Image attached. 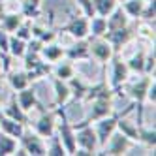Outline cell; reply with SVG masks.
Here are the masks:
<instances>
[{
  "instance_id": "cell-41",
  "label": "cell",
  "mask_w": 156,
  "mask_h": 156,
  "mask_svg": "<svg viewBox=\"0 0 156 156\" xmlns=\"http://www.w3.org/2000/svg\"><path fill=\"white\" fill-rule=\"evenodd\" d=\"M2 79H4V73H0V87H2Z\"/></svg>"
},
{
  "instance_id": "cell-13",
  "label": "cell",
  "mask_w": 156,
  "mask_h": 156,
  "mask_svg": "<svg viewBox=\"0 0 156 156\" xmlns=\"http://www.w3.org/2000/svg\"><path fill=\"white\" fill-rule=\"evenodd\" d=\"M15 98H17V104L21 105V109L27 111V113H30L32 109H38V111H43V109H45V107H43V104L38 100L36 90H34L30 85L25 87V88H21V90H17V92H15Z\"/></svg>"
},
{
  "instance_id": "cell-31",
  "label": "cell",
  "mask_w": 156,
  "mask_h": 156,
  "mask_svg": "<svg viewBox=\"0 0 156 156\" xmlns=\"http://www.w3.org/2000/svg\"><path fill=\"white\" fill-rule=\"evenodd\" d=\"M9 55L12 58H23V55L27 53V41L17 38L15 34H9Z\"/></svg>"
},
{
  "instance_id": "cell-14",
  "label": "cell",
  "mask_w": 156,
  "mask_h": 156,
  "mask_svg": "<svg viewBox=\"0 0 156 156\" xmlns=\"http://www.w3.org/2000/svg\"><path fill=\"white\" fill-rule=\"evenodd\" d=\"M64 58H68L72 62H79V60H90V51H88V38L83 40H75L73 45L64 49Z\"/></svg>"
},
{
  "instance_id": "cell-17",
  "label": "cell",
  "mask_w": 156,
  "mask_h": 156,
  "mask_svg": "<svg viewBox=\"0 0 156 156\" xmlns=\"http://www.w3.org/2000/svg\"><path fill=\"white\" fill-rule=\"evenodd\" d=\"M53 88H55V107H60V105H68L70 98H72V90L68 87V81H62L58 77H53Z\"/></svg>"
},
{
  "instance_id": "cell-1",
  "label": "cell",
  "mask_w": 156,
  "mask_h": 156,
  "mask_svg": "<svg viewBox=\"0 0 156 156\" xmlns=\"http://www.w3.org/2000/svg\"><path fill=\"white\" fill-rule=\"evenodd\" d=\"M113 98H115V90L113 88H105V90H102L96 98H92L90 102H88L87 105V117L77 122V124H92V122L104 119L107 115L113 113Z\"/></svg>"
},
{
  "instance_id": "cell-2",
  "label": "cell",
  "mask_w": 156,
  "mask_h": 156,
  "mask_svg": "<svg viewBox=\"0 0 156 156\" xmlns=\"http://www.w3.org/2000/svg\"><path fill=\"white\" fill-rule=\"evenodd\" d=\"M154 79V75H149V73H141L139 79L136 81H126L122 85V88L128 92V96L132 98V102L136 104V109H137V119L136 122L141 126L143 124V109H145V104H147V90H149V85L151 81Z\"/></svg>"
},
{
  "instance_id": "cell-6",
  "label": "cell",
  "mask_w": 156,
  "mask_h": 156,
  "mask_svg": "<svg viewBox=\"0 0 156 156\" xmlns=\"http://www.w3.org/2000/svg\"><path fill=\"white\" fill-rule=\"evenodd\" d=\"M136 36H137V28L136 25H130V23L117 30H105V34H104V38L111 43L115 53H122V47H126Z\"/></svg>"
},
{
  "instance_id": "cell-32",
  "label": "cell",
  "mask_w": 156,
  "mask_h": 156,
  "mask_svg": "<svg viewBox=\"0 0 156 156\" xmlns=\"http://www.w3.org/2000/svg\"><path fill=\"white\" fill-rule=\"evenodd\" d=\"M19 147V141L8 133L0 132V156H8V154H13L15 149Z\"/></svg>"
},
{
  "instance_id": "cell-30",
  "label": "cell",
  "mask_w": 156,
  "mask_h": 156,
  "mask_svg": "<svg viewBox=\"0 0 156 156\" xmlns=\"http://www.w3.org/2000/svg\"><path fill=\"white\" fill-rule=\"evenodd\" d=\"M137 143H143L147 149L154 151V145H156V132H154V126L147 128L145 124L139 126V137H137Z\"/></svg>"
},
{
  "instance_id": "cell-28",
  "label": "cell",
  "mask_w": 156,
  "mask_h": 156,
  "mask_svg": "<svg viewBox=\"0 0 156 156\" xmlns=\"http://www.w3.org/2000/svg\"><path fill=\"white\" fill-rule=\"evenodd\" d=\"M120 8L126 12V15L130 19H139L143 8H145V0H124V2H120Z\"/></svg>"
},
{
  "instance_id": "cell-9",
  "label": "cell",
  "mask_w": 156,
  "mask_h": 156,
  "mask_svg": "<svg viewBox=\"0 0 156 156\" xmlns=\"http://www.w3.org/2000/svg\"><path fill=\"white\" fill-rule=\"evenodd\" d=\"M75 128V143L77 147L87 149L90 154L98 152V137L92 124H73Z\"/></svg>"
},
{
  "instance_id": "cell-18",
  "label": "cell",
  "mask_w": 156,
  "mask_h": 156,
  "mask_svg": "<svg viewBox=\"0 0 156 156\" xmlns=\"http://www.w3.org/2000/svg\"><path fill=\"white\" fill-rule=\"evenodd\" d=\"M68 87H70V90H72V102L73 104H81L83 102V98H85V94H87V90H88V83L83 79L81 75H73V77H70L68 79Z\"/></svg>"
},
{
  "instance_id": "cell-21",
  "label": "cell",
  "mask_w": 156,
  "mask_h": 156,
  "mask_svg": "<svg viewBox=\"0 0 156 156\" xmlns=\"http://www.w3.org/2000/svg\"><path fill=\"white\" fill-rule=\"evenodd\" d=\"M4 77L8 79V85L12 87V90H15V92L30 85L28 75H27L25 70H8V72L4 73Z\"/></svg>"
},
{
  "instance_id": "cell-24",
  "label": "cell",
  "mask_w": 156,
  "mask_h": 156,
  "mask_svg": "<svg viewBox=\"0 0 156 156\" xmlns=\"http://www.w3.org/2000/svg\"><path fill=\"white\" fill-rule=\"evenodd\" d=\"M23 130H25V124H21V122H17L13 119H9V117H2V119H0V132L8 133V136L19 139V136L23 133Z\"/></svg>"
},
{
  "instance_id": "cell-34",
  "label": "cell",
  "mask_w": 156,
  "mask_h": 156,
  "mask_svg": "<svg viewBox=\"0 0 156 156\" xmlns=\"http://www.w3.org/2000/svg\"><path fill=\"white\" fill-rule=\"evenodd\" d=\"M92 6H94L96 15L107 17V15L119 6V2H117V0H92Z\"/></svg>"
},
{
  "instance_id": "cell-16",
  "label": "cell",
  "mask_w": 156,
  "mask_h": 156,
  "mask_svg": "<svg viewBox=\"0 0 156 156\" xmlns=\"http://www.w3.org/2000/svg\"><path fill=\"white\" fill-rule=\"evenodd\" d=\"M130 113H124L120 115L119 120H117V130L120 133H124V136L132 141V143H137V137H139V124L136 120H130L128 119Z\"/></svg>"
},
{
  "instance_id": "cell-10",
  "label": "cell",
  "mask_w": 156,
  "mask_h": 156,
  "mask_svg": "<svg viewBox=\"0 0 156 156\" xmlns=\"http://www.w3.org/2000/svg\"><path fill=\"white\" fill-rule=\"evenodd\" d=\"M55 128H57V107L40 111V119L34 122V128L32 130H34L40 137L47 139L55 133Z\"/></svg>"
},
{
  "instance_id": "cell-8",
  "label": "cell",
  "mask_w": 156,
  "mask_h": 156,
  "mask_svg": "<svg viewBox=\"0 0 156 156\" xmlns=\"http://www.w3.org/2000/svg\"><path fill=\"white\" fill-rule=\"evenodd\" d=\"M88 51H90V60L94 58L102 66H107V62L111 60V57L115 53L113 47H111V43L104 36H98V38L88 36Z\"/></svg>"
},
{
  "instance_id": "cell-12",
  "label": "cell",
  "mask_w": 156,
  "mask_h": 156,
  "mask_svg": "<svg viewBox=\"0 0 156 156\" xmlns=\"http://www.w3.org/2000/svg\"><path fill=\"white\" fill-rule=\"evenodd\" d=\"M58 32H66V34H70L75 40L88 38V34H90V30H88V19L85 15H73V17H70L68 23L58 28Z\"/></svg>"
},
{
  "instance_id": "cell-38",
  "label": "cell",
  "mask_w": 156,
  "mask_h": 156,
  "mask_svg": "<svg viewBox=\"0 0 156 156\" xmlns=\"http://www.w3.org/2000/svg\"><path fill=\"white\" fill-rule=\"evenodd\" d=\"M154 2H156V0H152V2H145V8H143L139 19H143V21H154Z\"/></svg>"
},
{
  "instance_id": "cell-15",
  "label": "cell",
  "mask_w": 156,
  "mask_h": 156,
  "mask_svg": "<svg viewBox=\"0 0 156 156\" xmlns=\"http://www.w3.org/2000/svg\"><path fill=\"white\" fill-rule=\"evenodd\" d=\"M2 113H4V117H9V119H13V120L21 122V124H25V126L32 124L30 119H28V113H27V111H23V109H21V105L17 104L15 90H13V94H12V96H9L8 104H6V105H4V109H2Z\"/></svg>"
},
{
  "instance_id": "cell-27",
  "label": "cell",
  "mask_w": 156,
  "mask_h": 156,
  "mask_svg": "<svg viewBox=\"0 0 156 156\" xmlns=\"http://www.w3.org/2000/svg\"><path fill=\"white\" fill-rule=\"evenodd\" d=\"M41 2L43 0H21V13L27 19H38L41 15Z\"/></svg>"
},
{
  "instance_id": "cell-7",
  "label": "cell",
  "mask_w": 156,
  "mask_h": 156,
  "mask_svg": "<svg viewBox=\"0 0 156 156\" xmlns=\"http://www.w3.org/2000/svg\"><path fill=\"white\" fill-rule=\"evenodd\" d=\"M17 141H19L21 147L28 152V156H43V154H45V139L40 137L38 133L32 130L30 124L25 126L23 133L19 136Z\"/></svg>"
},
{
  "instance_id": "cell-5",
  "label": "cell",
  "mask_w": 156,
  "mask_h": 156,
  "mask_svg": "<svg viewBox=\"0 0 156 156\" xmlns=\"http://www.w3.org/2000/svg\"><path fill=\"white\" fill-rule=\"evenodd\" d=\"M107 64H109V87L117 94L122 88V85L130 79V70L120 53H113V57H111V60Z\"/></svg>"
},
{
  "instance_id": "cell-3",
  "label": "cell",
  "mask_w": 156,
  "mask_h": 156,
  "mask_svg": "<svg viewBox=\"0 0 156 156\" xmlns=\"http://www.w3.org/2000/svg\"><path fill=\"white\" fill-rule=\"evenodd\" d=\"M55 133L58 136V139L62 141V147L66 151V154H75L77 143H75V128L68 119V113H66V105L57 107V128H55Z\"/></svg>"
},
{
  "instance_id": "cell-20",
  "label": "cell",
  "mask_w": 156,
  "mask_h": 156,
  "mask_svg": "<svg viewBox=\"0 0 156 156\" xmlns=\"http://www.w3.org/2000/svg\"><path fill=\"white\" fill-rule=\"evenodd\" d=\"M145 57H147V47H139L130 58L124 60L126 66H128V70H130V73H136V75L145 73Z\"/></svg>"
},
{
  "instance_id": "cell-22",
  "label": "cell",
  "mask_w": 156,
  "mask_h": 156,
  "mask_svg": "<svg viewBox=\"0 0 156 156\" xmlns=\"http://www.w3.org/2000/svg\"><path fill=\"white\" fill-rule=\"evenodd\" d=\"M105 23H107V30H117V28L126 27L130 23V17L126 15V12L120 6H117L113 12L105 17Z\"/></svg>"
},
{
  "instance_id": "cell-25",
  "label": "cell",
  "mask_w": 156,
  "mask_h": 156,
  "mask_svg": "<svg viewBox=\"0 0 156 156\" xmlns=\"http://www.w3.org/2000/svg\"><path fill=\"white\" fill-rule=\"evenodd\" d=\"M27 17L23 15V13H4L2 15V19H0V27H2L8 34H13V32L17 30V27L23 23Z\"/></svg>"
},
{
  "instance_id": "cell-23",
  "label": "cell",
  "mask_w": 156,
  "mask_h": 156,
  "mask_svg": "<svg viewBox=\"0 0 156 156\" xmlns=\"http://www.w3.org/2000/svg\"><path fill=\"white\" fill-rule=\"evenodd\" d=\"M51 75L53 77H58V79L62 81H68L70 77L75 75V66L72 60H58V62H55L53 64V70H51Z\"/></svg>"
},
{
  "instance_id": "cell-35",
  "label": "cell",
  "mask_w": 156,
  "mask_h": 156,
  "mask_svg": "<svg viewBox=\"0 0 156 156\" xmlns=\"http://www.w3.org/2000/svg\"><path fill=\"white\" fill-rule=\"evenodd\" d=\"M139 21H141L139 25L136 23L137 34L143 36L145 40H149V41H154V21H143V19H139Z\"/></svg>"
},
{
  "instance_id": "cell-19",
  "label": "cell",
  "mask_w": 156,
  "mask_h": 156,
  "mask_svg": "<svg viewBox=\"0 0 156 156\" xmlns=\"http://www.w3.org/2000/svg\"><path fill=\"white\" fill-rule=\"evenodd\" d=\"M64 49H66V47H62L60 43H57V40H53V41H49V43H43L40 55H41L43 60L55 64V62H58V60L64 58Z\"/></svg>"
},
{
  "instance_id": "cell-29",
  "label": "cell",
  "mask_w": 156,
  "mask_h": 156,
  "mask_svg": "<svg viewBox=\"0 0 156 156\" xmlns=\"http://www.w3.org/2000/svg\"><path fill=\"white\" fill-rule=\"evenodd\" d=\"M88 30H90V38H98V36H104L105 30H107V23H105V17L102 15H94L88 19Z\"/></svg>"
},
{
  "instance_id": "cell-39",
  "label": "cell",
  "mask_w": 156,
  "mask_h": 156,
  "mask_svg": "<svg viewBox=\"0 0 156 156\" xmlns=\"http://www.w3.org/2000/svg\"><path fill=\"white\" fill-rule=\"evenodd\" d=\"M147 102L152 104V105H154V102H156V81H154V79H152L151 85H149V90H147Z\"/></svg>"
},
{
  "instance_id": "cell-46",
  "label": "cell",
  "mask_w": 156,
  "mask_h": 156,
  "mask_svg": "<svg viewBox=\"0 0 156 156\" xmlns=\"http://www.w3.org/2000/svg\"><path fill=\"white\" fill-rule=\"evenodd\" d=\"M19 2H21V0H19Z\"/></svg>"
},
{
  "instance_id": "cell-26",
  "label": "cell",
  "mask_w": 156,
  "mask_h": 156,
  "mask_svg": "<svg viewBox=\"0 0 156 156\" xmlns=\"http://www.w3.org/2000/svg\"><path fill=\"white\" fill-rule=\"evenodd\" d=\"M30 30H32V38H38L43 43H49L53 40H57V30H53L51 27H43V25H38V23H32Z\"/></svg>"
},
{
  "instance_id": "cell-42",
  "label": "cell",
  "mask_w": 156,
  "mask_h": 156,
  "mask_svg": "<svg viewBox=\"0 0 156 156\" xmlns=\"http://www.w3.org/2000/svg\"><path fill=\"white\" fill-rule=\"evenodd\" d=\"M0 73H4V70H2V60H0Z\"/></svg>"
},
{
  "instance_id": "cell-45",
  "label": "cell",
  "mask_w": 156,
  "mask_h": 156,
  "mask_svg": "<svg viewBox=\"0 0 156 156\" xmlns=\"http://www.w3.org/2000/svg\"><path fill=\"white\" fill-rule=\"evenodd\" d=\"M145 2H152V0H145Z\"/></svg>"
},
{
  "instance_id": "cell-43",
  "label": "cell",
  "mask_w": 156,
  "mask_h": 156,
  "mask_svg": "<svg viewBox=\"0 0 156 156\" xmlns=\"http://www.w3.org/2000/svg\"><path fill=\"white\" fill-rule=\"evenodd\" d=\"M4 117V113H2V109H0V119H2Z\"/></svg>"
},
{
  "instance_id": "cell-33",
  "label": "cell",
  "mask_w": 156,
  "mask_h": 156,
  "mask_svg": "<svg viewBox=\"0 0 156 156\" xmlns=\"http://www.w3.org/2000/svg\"><path fill=\"white\" fill-rule=\"evenodd\" d=\"M45 141H47L45 143V154H49V156H64L66 154V151L62 147V141L58 139L57 133H53V136L47 137Z\"/></svg>"
},
{
  "instance_id": "cell-36",
  "label": "cell",
  "mask_w": 156,
  "mask_h": 156,
  "mask_svg": "<svg viewBox=\"0 0 156 156\" xmlns=\"http://www.w3.org/2000/svg\"><path fill=\"white\" fill-rule=\"evenodd\" d=\"M30 25H32V19H25L23 23H21V25L17 27V30L13 32V34H15L17 38H21V40L28 41V40L32 38V30H30Z\"/></svg>"
},
{
  "instance_id": "cell-40",
  "label": "cell",
  "mask_w": 156,
  "mask_h": 156,
  "mask_svg": "<svg viewBox=\"0 0 156 156\" xmlns=\"http://www.w3.org/2000/svg\"><path fill=\"white\" fill-rule=\"evenodd\" d=\"M4 13H6V2H0V19H2Z\"/></svg>"
},
{
  "instance_id": "cell-11",
  "label": "cell",
  "mask_w": 156,
  "mask_h": 156,
  "mask_svg": "<svg viewBox=\"0 0 156 156\" xmlns=\"http://www.w3.org/2000/svg\"><path fill=\"white\" fill-rule=\"evenodd\" d=\"M130 147H132V141L124 136V133H120L119 130H115L109 136V139L105 141L104 149L98 151L96 154H126V151Z\"/></svg>"
},
{
  "instance_id": "cell-37",
  "label": "cell",
  "mask_w": 156,
  "mask_h": 156,
  "mask_svg": "<svg viewBox=\"0 0 156 156\" xmlns=\"http://www.w3.org/2000/svg\"><path fill=\"white\" fill-rule=\"evenodd\" d=\"M75 2H77V6L81 8V12H83V15H85L87 19H90V17L96 15L94 6H92V0H75Z\"/></svg>"
},
{
  "instance_id": "cell-4",
  "label": "cell",
  "mask_w": 156,
  "mask_h": 156,
  "mask_svg": "<svg viewBox=\"0 0 156 156\" xmlns=\"http://www.w3.org/2000/svg\"><path fill=\"white\" fill-rule=\"evenodd\" d=\"M23 70L27 72L28 75V81H38V79H43V77L51 75V70H53V64L43 60L40 53H34V51H27L23 55Z\"/></svg>"
},
{
  "instance_id": "cell-44",
  "label": "cell",
  "mask_w": 156,
  "mask_h": 156,
  "mask_svg": "<svg viewBox=\"0 0 156 156\" xmlns=\"http://www.w3.org/2000/svg\"><path fill=\"white\" fill-rule=\"evenodd\" d=\"M117 2H119V4H120V2H124V0H117Z\"/></svg>"
}]
</instances>
